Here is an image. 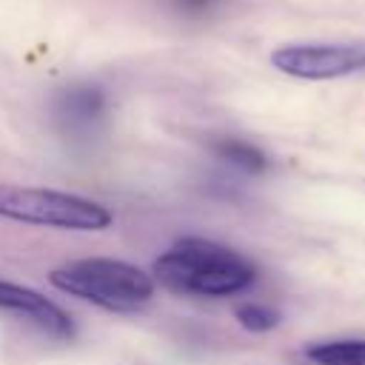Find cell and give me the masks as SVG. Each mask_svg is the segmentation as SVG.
I'll list each match as a JSON object with an SVG mask.
<instances>
[{"mask_svg":"<svg viewBox=\"0 0 365 365\" xmlns=\"http://www.w3.org/2000/svg\"><path fill=\"white\" fill-rule=\"evenodd\" d=\"M154 277L177 294L231 297L257 282V268L228 245L185 237L154 259Z\"/></svg>","mask_w":365,"mask_h":365,"instance_id":"obj_1","label":"cell"},{"mask_svg":"<svg viewBox=\"0 0 365 365\" xmlns=\"http://www.w3.org/2000/svg\"><path fill=\"white\" fill-rule=\"evenodd\" d=\"M48 282L106 311H137L154 297V279L145 271L108 257L66 262L48 274Z\"/></svg>","mask_w":365,"mask_h":365,"instance_id":"obj_2","label":"cell"},{"mask_svg":"<svg viewBox=\"0 0 365 365\" xmlns=\"http://www.w3.org/2000/svg\"><path fill=\"white\" fill-rule=\"evenodd\" d=\"M0 217L63 231H103L111 225V211L94 200L20 185H0Z\"/></svg>","mask_w":365,"mask_h":365,"instance_id":"obj_3","label":"cell"},{"mask_svg":"<svg viewBox=\"0 0 365 365\" xmlns=\"http://www.w3.org/2000/svg\"><path fill=\"white\" fill-rule=\"evenodd\" d=\"M271 66L297 80H336L365 68V46L291 43L271 51Z\"/></svg>","mask_w":365,"mask_h":365,"instance_id":"obj_4","label":"cell"},{"mask_svg":"<svg viewBox=\"0 0 365 365\" xmlns=\"http://www.w3.org/2000/svg\"><path fill=\"white\" fill-rule=\"evenodd\" d=\"M0 311H11V314L26 317L29 322H34L48 336H57V339L74 336L71 317L60 305H54L51 299H46L43 294H37L26 285H14V282L0 279Z\"/></svg>","mask_w":365,"mask_h":365,"instance_id":"obj_5","label":"cell"},{"mask_svg":"<svg viewBox=\"0 0 365 365\" xmlns=\"http://www.w3.org/2000/svg\"><path fill=\"white\" fill-rule=\"evenodd\" d=\"M103 111H106V97L94 86H74L60 100V114L71 125H91L103 117Z\"/></svg>","mask_w":365,"mask_h":365,"instance_id":"obj_6","label":"cell"},{"mask_svg":"<svg viewBox=\"0 0 365 365\" xmlns=\"http://www.w3.org/2000/svg\"><path fill=\"white\" fill-rule=\"evenodd\" d=\"M314 365H365V339H325L305 348Z\"/></svg>","mask_w":365,"mask_h":365,"instance_id":"obj_7","label":"cell"},{"mask_svg":"<svg viewBox=\"0 0 365 365\" xmlns=\"http://www.w3.org/2000/svg\"><path fill=\"white\" fill-rule=\"evenodd\" d=\"M214 151H217L220 160H225L228 165H234L240 171H248V174H262L268 168V157L257 145H251L245 140H237V137L217 140L214 143Z\"/></svg>","mask_w":365,"mask_h":365,"instance_id":"obj_8","label":"cell"},{"mask_svg":"<svg viewBox=\"0 0 365 365\" xmlns=\"http://www.w3.org/2000/svg\"><path fill=\"white\" fill-rule=\"evenodd\" d=\"M234 317L251 334H265V331H274L279 325V314L262 302H242L234 308Z\"/></svg>","mask_w":365,"mask_h":365,"instance_id":"obj_9","label":"cell"}]
</instances>
